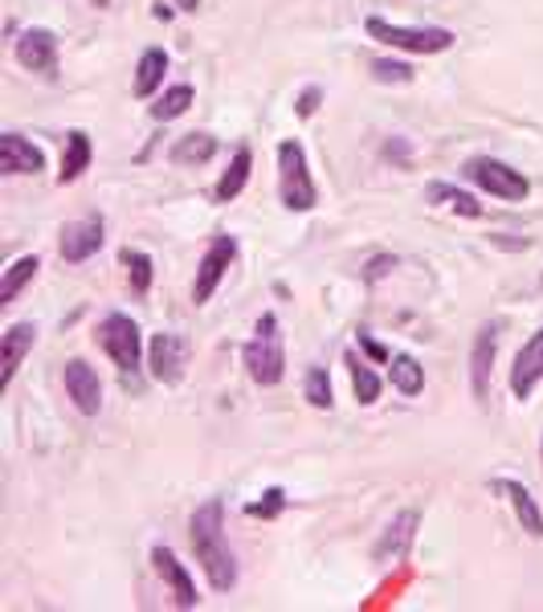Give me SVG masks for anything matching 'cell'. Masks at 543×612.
<instances>
[{
    "label": "cell",
    "instance_id": "2e32d148",
    "mask_svg": "<svg viewBox=\"0 0 543 612\" xmlns=\"http://www.w3.org/2000/svg\"><path fill=\"white\" fill-rule=\"evenodd\" d=\"M152 564H156V571L164 576V580H168L176 609H197L200 597H197V585H192V576L185 571V564L171 556L168 547H156V552H152Z\"/></svg>",
    "mask_w": 543,
    "mask_h": 612
},
{
    "label": "cell",
    "instance_id": "4316f807",
    "mask_svg": "<svg viewBox=\"0 0 543 612\" xmlns=\"http://www.w3.org/2000/svg\"><path fill=\"white\" fill-rule=\"evenodd\" d=\"M347 368H352V388H356L359 404H376V397H380V376L368 364H359L356 356H347Z\"/></svg>",
    "mask_w": 543,
    "mask_h": 612
},
{
    "label": "cell",
    "instance_id": "277c9868",
    "mask_svg": "<svg viewBox=\"0 0 543 612\" xmlns=\"http://www.w3.org/2000/svg\"><path fill=\"white\" fill-rule=\"evenodd\" d=\"M372 42H385L392 49H405V54H445L450 45L457 42L450 29H409V25H392L385 16H368L364 21Z\"/></svg>",
    "mask_w": 543,
    "mask_h": 612
},
{
    "label": "cell",
    "instance_id": "52a82bcc",
    "mask_svg": "<svg viewBox=\"0 0 543 612\" xmlns=\"http://www.w3.org/2000/svg\"><path fill=\"white\" fill-rule=\"evenodd\" d=\"M99 343H102V352H107L123 371L140 368L143 340H140V327H135L131 314H107V319L99 323Z\"/></svg>",
    "mask_w": 543,
    "mask_h": 612
},
{
    "label": "cell",
    "instance_id": "d6986e66",
    "mask_svg": "<svg viewBox=\"0 0 543 612\" xmlns=\"http://www.w3.org/2000/svg\"><path fill=\"white\" fill-rule=\"evenodd\" d=\"M495 490H502V494L511 499V507H514V514H519V523H523V531L540 539V535H543V514H540V507H535V499L528 494V486L507 482V478H502V482H495Z\"/></svg>",
    "mask_w": 543,
    "mask_h": 612
},
{
    "label": "cell",
    "instance_id": "3957f363",
    "mask_svg": "<svg viewBox=\"0 0 543 612\" xmlns=\"http://www.w3.org/2000/svg\"><path fill=\"white\" fill-rule=\"evenodd\" d=\"M278 192H282V204L290 213H311L319 204V188L307 171V152L299 140L278 143Z\"/></svg>",
    "mask_w": 543,
    "mask_h": 612
},
{
    "label": "cell",
    "instance_id": "d4e9b609",
    "mask_svg": "<svg viewBox=\"0 0 543 612\" xmlns=\"http://www.w3.org/2000/svg\"><path fill=\"white\" fill-rule=\"evenodd\" d=\"M388 368H392V385H397V392H405V397H417L421 388H425V368L417 364L413 356H392L388 359Z\"/></svg>",
    "mask_w": 543,
    "mask_h": 612
},
{
    "label": "cell",
    "instance_id": "f546056e",
    "mask_svg": "<svg viewBox=\"0 0 543 612\" xmlns=\"http://www.w3.org/2000/svg\"><path fill=\"white\" fill-rule=\"evenodd\" d=\"M307 400L314 409H331V376L328 368H311L307 371Z\"/></svg>",
    "mask_w": 543,
    "mask_h": 612
},
{
    "label": "cell",
    "instance_id": "4fadbf2b",
    "mask_svg": "<svg viewBox=\"0 0 543 612\" xmlns=\"http://www.w3.org/2000/svg\"><path fill=\"white\" fill-rule=\"evenodd\" d=\"M495 352H499V323H483L478 335H474V352H470V385L478 404L490 400V368H495Z\"/></svg>",
    "mask_w": 543,
    "mask_h": 612
},
{
    "label": "cell",
    "instance_id": "484cf974",
    "mask_svg": "<svg viewBox=\"0 0 543 612\" xmlns=\"http://www.w3.org/2000/svg\"><path fill=\"white\" fill-rule=\"evenodd\" d=\"M217 156V140L213 135H185V140L171 147V159L176 164H204V159Z\"/></svg>",
    "mask_w": 543,
    "mask_h": 612
},
{
    "label": "cell",
    "instance_id": "e0dca14e",
    "mask_svg": "<svg viewBox=\"0 0 543 612\" xmlns=\"http://www.w3.org/2000/svg\"><path fill=\"white\" fill-rule=\"evenodd\" d=\"M90 156H95V147H90V135L86 131H70L66 135V152H62V171H57V185H74L86 168H90Z\"/></svg>",
    "mask_w": 543,
    "mask_h": 612
},
{
    "label": "cell",
    "instance_id": "d6a6232c",
    "mask_svg": "<svg viewBox=\"0 0 543 612\" xmlns=\"http://www.w3.org/2000/svg\"><path fill=\"white\" fill-rule=\"evenodd\" d=\"M319 99H323V90H319V86H311V90L302 94V99H299V114H302V119H311L314 107H319Z\"/></svg>",
    "mask_w": 543,
    "mask_h": 612
},
{
    "label": "cell",
    "instance_id": "9c48e42d",
    "mask_svg": "<svg viewBox=\"0 0 543 612\" xmlns=\"http://www.w3.org/2000/svg\"><path fill=\"white\" fill-rule=\"evenodd\" d=\"M107 229H102V216H82V221H70V225L62 229V242H57V254L62 262H86V257H95L102 249V237Z\"/></svg>",
    "mask_w": 543,
    "mask_h": 612
},
{
    "label": "cell",
    "instance_id": "ba28073f",
    "mask_svg": "<svg viewBox=\"0 0 543 612\" xmlns=\"http://www.w3.org/2000/svg\"><path fill=\"white\" fill-rule=\"evenodd\" d=\"M185 364H188V343L180 335H156L152 347H147V368H152V380L156 385H176L180 376H185Z\"/></svg>",
    "mask_w": 543,
    "mask_h": 612
},
{
    "label": "cell",
    "instance_id": "5b68a950",
    "mask_svg": "<svg viewBox=\"0 0 543 612\" xmlns=\"http://www.w3.org/2000/svg\"><path fill=\"white\" fill-rule=\"evenodd\" d=\"M462 171H466L470 185H478L483 192H490V197H499V200H523L531 192L528 176L514 171L511 164H502V159L474 156V159H466V168Z\"/></svg>",
    "mask_w": 543,
    "mask_h": 612
},
{
    "label": "cell",
    "instance_id": "7a4b0ae2",
    "mask_svg": "<svg viewBox=\"0 0 543 612\" xmlns=\"http://www.w3.org/2000/svg\"><path fill=\"white\" fill-rule=\"evenodd\" d=\"M245 368H250V380L262 388H274L286 376V352H282V335H278V314H262V319H257L254 340L245 343Z\"/></svg>",
    "mask_w": 543,
    "mask_h": 612
},
{
    "label": "cell",
    "instance_id": "83f0119b",
    "mask_svg": "<svg viewBox=\"0 0 543 612\" xmlns=\"http://www.w3.org/2000/svg\"><path fill=\"white\" fill-rule=\"evenodd\" d=\"M123 266H128L131 290H135V294H147V290H152V257L143 254V249H123Z\"/></svg>",
    "mask_w": 543,
    "mask_h": 612
},
{
    "label": "cell",
    "instance_id": "ffe728a7",
    "mask_svg": "<svg viewBox=\"0 0 543 612\" xmlns=\"http://www.w3.org/2000/svg\"><path fill=\"white\" fill-rule=\"evenodd\" d=\"M164 74H168V54L164 49H147L135 66V94L140 99H152L159 86H164Z\"/></svg>",
    "mask_w": 543,
    "mask_h": 612
},
{
    "label": "cell",
    "instance_id": "5bb4252c",
    "mask_svg": "<svg viewBox=\"0 0 543 612\" xmlns=\"http://www.w3.org/2000/svg\"><path fill=\"white\" fill-rule=\"evenodd\" d=\"M543 380V327L523 343V352L514 356V368H511V392L519 400H528L535 392V385Z\"/></svg>",
    "mask_w": 543,
    "mask_h": 612
},
{
    "label": "cell",
    "instance_id": "e575fe53",
    "mask_svg": "<svg viewBox=\"0 0 543 612\" xmlns=\"http://www.w3.org/2000/svg\"><path fill=\"white\" fill-rule=\"evenodd\" d=\"M156 21H171V9H168V4H164V0H159V4H156Z\"/></svg>",
    "mask_w": 543,
    "mask_h": 612
},
{
    "label": "cell",
    "instance_id": "9a60e30c",
    "mask_svg": "<svg viewBox=\"0 0 543 612\" xmlns=\"http://www.w3.org/2000/svg\"><path fill=\"white\" fill-rule=\"evenodd\" d=\"M45 168V156L33 147L29 140H21L16 131H4L0 135V171L4 176H33V171Z\"/></svg>",
    "mask_w": 543,
    "mask_h": 612
},
{
    "label": "cell",
    "instance_id": "6da1fadb",
    "mask_svg": "<svg viewBox=\"0 0 543 612\" xmlns=\"http://www.w3.org/2000/svg\"><path fill=\"white\" fill-rule=\"evenodd\" d=\"M188 535H192V552H197V564L204 568L209 576V585L217 592H229V588L237 585V559L229 552L225 543V502L221 499H209L192 514V523H188Z\"/></svg>",
    "mask_w": 543,
    "mask_h": 612
},
{
    "label": "cell",
    "instance_id": "7c38bea8",
    "mask_svg": "<svg viewBox=\"0 0 543 612\" xmlns=\"http://www.w3.org/2000/svg\"><path fill=\"white\" fill-rule=\"evenodd\" d=\"M16 62L33 74H45V78H54L57 74V37L49 29H25L21 37H16Z\"/></svg>",
    "mask_w": 543,
    "mask_h": 612
},
{
    "label": "cell",
    "instance_id": "7402d4cb",
    "mask_svg": "<svg viewBox=\"0 0 543 612\" xmlns=\"http://www.w3.org/2000/svg\"><path fill=\"white\" fill-rule=\"evenodd\" d=\"M425 200L429 204H445V209H454V213H462V216L486 213L483 204H478V197H470V192H462V188H454V185H429Z\"/></svg>",
    "mask_w": 543,
    "mask_h": 612
},
{
    "label": "cell",
    "instance_id": "d590c367",
    "mask_svg": "<svg viewBox=\"0 0 543 612\" xmlns=\"http://www.w3.org/2000/svg\"><path fill=\"white\" fill-rule=\"evenodd\" d=\"M197 4L200 0H180V9H185V13H197Z\"/></svg>",
    "mask_w": 543,
    "mask_h": 612
},
{
    "label": "cell",
    "instance_id": "603a6c76",
    "mask_svg": "<svg viewBox=\"0 0 543 612\" xmlns=\"http://www.w3.org/2000/svg\"><path fill=\"white\" fill-rule=\"evenodd\" d=\"M37 270H42V262L29 254V257H16L13 266L4 270V282H0V307H13V299L21 294V286L33 282L37 278Z\"/></svg>",
    "mask_w": 543,
    "mask_h": 612
},
{
    "label": "cell",
    "instance_id": "8992f818",
    "mask_svg": "<svg viewBox=\"0 0 543 612\" xmlns=\"http://www.w3.org/2000/svg\"><path fill=\"white\" fill-rule=\"evenodd\" d=\"M233 262H237V237L217 233L213 245L204 249V257H200V266H197V282H192V302H197V307H204V302L213 299L217 286L225 282V274Z\"/></svg>",
    "mask_w": 543,
    "mask_h": 612
},
{
    "label": "cell",
    "instance_id": "836d02e7",
    "mask_svg": "<svg viewBox=\"0 0 543 612\" xmlns=\"http://www.w3.org/2000/svg\"><path fill=\"white\" fill-rule=\"evenodd\" d=\"M359 347H364V352H368V356L376 359V364H388V352L380 347V343H372L368 335H359Z\"/></svg>",
    "mask_w": 543,
    "mask_h": 612
},
{
    "label": "cell",
    "instance_id": "cb8c5ba5",
    "mask_svg": "<svg viewBox=\"0 0 543 612\" xmlns=\"http://www.w3.org/2000/svg\"><path fill=\"white\" fill-rule=\"evenodd\" d=\"M192 99H197V94H192V86H185V82L168 86V90L152 102V119H156V123H171V119H180V114L192 107Z\"/></svg>",
    "mask_w": 543,
    "mask_h": 612
},
{
    "label": "cell",
    "instance_id": "f1b7e54d",
    "mask_svg": "<svg viewBox=\"0 0 543 612\" xmlns=\"http://www.w3.org/2000/svg\"><path fill=\"white\" fill-rule=\"evenodd\" d=\"M372 78H376V82H397V86H405V82H413V66H405V62H392V57H376V62H372Z\"/></svg>",
    "mask_w": 543,
    "mask_h": 612
},
{
    "label": "cell",
    "instance_id": "1f68e13d",
    "mask_svg": "<svg viewBox=\"0 0 543 612\" xmlns=\"http://www.w3.org/2000/svg\"><path fill=\"white\" fill-rule=\"evenodd\" d=\"M392 266H397V257H372L368 262V274H364V278H368V282H380V278H385L388 270H392Z\"/></svg>",
    "mask_w": 543,
    "mask_h": 612
},
{
    "label": "cell",
    "instance_id": "8fae6325",
    "mask_svg": "<svg viewBox=\"0 0 543 612\" xmlns=\"http://www.w3.org/2000/svg\"><path fill=\"white\" fill-rule=\"evenodd\" d=\"M62 380H66V397L74 400V409L82 416H95L102 409V385H99V371L90 368L86 359H70L66 371H62Z\"/></svg>",
    "mask_w": 543,
    "mask_h": 612
},
{
    "label": "cell",
    "instance_id": "30bf717a",
    "mask_svg": "<svg viewBox=\"0 0 543 612\" xmlns=\"http://www.w3.org/2000/svg\"><path fill=\"white\" fill-rule=\"evenodd\" d=\"M37 343V327L33 323H13V327L0 335V392H9L16 380V371L25 364V356Z\"/></svg>",
    "mask_w": 543,
    "mask_h": 612
},
{
    "label": "cell",
    "instance_id": "4dcf8cb0",
    "mask_svg": "<svg viewBox=\"0 0 543 612\" xmlns=\"http://www.w3.org/2000/svg\"><path fill=\"white\" fill-rule=\"evenodd\" d=\"M282 507H286L282 490H278V486H274V490H266V499H262V502H250V507H245V511L254 514V519H274V514L282 511Z\"/></svg>",
    "mask_w": 543,
    "mask_h": 612
},
{
    "label": "cell",
    "instance_id": "44dd1931",
    "mask_svg": "<svg viewBox=\"0 0 543 612\" xmlns=\"http://www.w3.org/2000/svg\"><path fill=\"white\" fill-rule=\"evenodd\" d=\"M413 527H417V514H413V511H405V514L397 519V523H392V527L385 531V539L376 543V559L385 564L388 556H392V559L405 556V547L413 543Z\"/></svg>",
    "mask_w": 543,
    "mask_h": 612
},
{
    "label": "cell",
    "instance_id": "ac0fdd59",
    "mask_svg": "<svg viewBox=\"0 0 543 612\" xmlns=\"http://www.w3.org/2000/svg\"><path fill=\"white\" fill-rule=\"evenodd\" d=\"M250 168H254V152H250V147H237L233 159H229V171L217 180V188H213L217 204H229V200L242 192L245 180H250Z\"/></svg>",
    "mask_w": 543,
    "mask_h": 612
}]
</instances>
